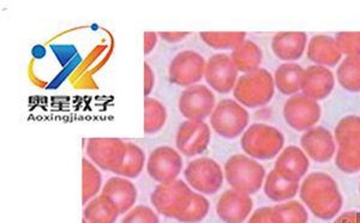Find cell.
<instances>
[{"instance_id": "cell-7", "label": "cell", "mask_w": 360, "mask_h": 223, "mask_svg": "<svg viewBox=\"0 0 360 223\" xmlns=\"http://www.w3.org/2000/svg\"><path fill=\"white\" fill-rule=\"evenodd\" d=\"M184 180L201 195H217L225 181V172L214 158L202 156L188 163L184 170Z\"/></svg>"}, {"instance_id": "cell-14", "label": "cell", "mask_w": 360, "mask_h": 223, "mask_svg": "<svg viewBox=\"0 0 360 223\" xmlns=\"http://www.w3.org/2000/svg\"><path fill=\"white\" fill-rule=\"evenodd\" d=\"M283 118L292 129L307 131L319 122L322 110L319 101L305 95H293L283 106Z\"/></svg>"}, {"instance_id": "cell-22", "label": "cell", "mask_w": 360, "mask_h": 223, "mask_svg": "<svg viewBox=\"0 0 360 223\" xmlns=\"http://www.w3.org/2000/svg\"><path fill=\"white\" fill-rule=\"evenodd\" d=\"M231 59L236 69L244 73L254 72L261 69L263 61V52L261 47L254 41L245 40L243 44L232 49Z\"/></svg>"}, {"instance_id": "cell-19", "label": "cell", "mask_w": 360, "mask_h": 223, "mask_svg": "<svg viewBox=\"0 0 360 223\" xmlns=\"http://www.w3.org/2000/svg\"><path fill=\"white\" fill-rule=\"evenodd\" d=\"M101 193L106 195L118 208L120 215H125L127 211L136 207L139 198V190L130 179L123 177H112L103 184Z\"/></svg>"}, {"instance_id": "cell-24", "label": "cell", "mask_w": 360, "mask_h": 223, "mask_svg": "<svg viewBox=\"0 0 360 223\" xmlns=\"http://www.w3.org/2000/svg\"><path fill=\"white\" fill-rule=\"evenodd\" d=\"M304 71L302 66L295 63H283L275 70V88L283 95H295L302 89Z\"/></svg>"}, {"instance_id": "cell-1", "label": "cell", "mask_w": 360, "mask_h": 223, "mask_svg": "<svg viewBox=\"0 0 360 223\" xmlns=\"http://www.w3.org/2000/svg\"><path fill=\"white\" fill-rule=\"evenodd\" d=\"M299 196L317 219H332L339 215L344 205V198L335 180L322 172H315L304 179Z\"/></svg>"}, {"instance_id": "cell-40", "label": "cell", "mask_w": 360, "mask_h": 223, "mask_svg": "<svg viewBox=\"0 0 360 223\" xmlns=\"http://www.w3.org/2000/svg\"><path fill=\"white\" fill-rule=\"evenodd\" d=\"M333 223H360V211H346Z\"/></svg>"}, {"instance_id": "cell-21", "label": "cell", "mask_w": 360, "mask_h": 223, "mask_svg": "<svg viewBox=\"0 0 360 223\" xmlns=\"http://www.w3.org/2000/svg\"><path fill=\"white\" fill-rule=\"evenodd\" d=\"M307 57L316 65L332 68L339 64L342 58L335 39L327 35H316L307 45Z\"/></svg>"}, {"instance_id": "cell-6", "label": "cell", "mask_w": 360, "mask_h": 223, "mask_svg": "<svg viewBox=\"0 0 360 223\" xmlns=\"http://www.w3.org/2000/svg\"><path fill=\"white\" fill-rule=\"evenodd\" d=\"M249 122V112L233 98H224L217 102L209 118L214 132L225 139H234L244 134Z\"/></svg>"}, {"instance_id": "cell-37", "label": "cell", "mask_w": 360, "mask_h": 223, "mask_svg": "<svg viewBox=\"0 0 360 223\" xmlns=\"http://www.w3.org/2000/svg\"><path fill=\"white\" fill-rule=\"evenodd\" d=\"M270 215H271V208H259L257 210H255L254 214H251L248 223H273Z\"/></svg>"}, {"instance_id": "cell-25", "label": "cell", "mask_w": 360, "mask_h": 223, "mask_svg": "<svg viewBox=\"0 0 360 223\" xmlns=\"http://www.w3.org/2000/svg\"><path fill=\"white\" fill-rule=\"evenodd\" d=\"M299 189H300L299 183L287 181L285 179L281 178L274 170L270 171L269 174H266V181L263 185L264 195L270 200L278 202V203L292 200L298 193Z\"/></svg>"}, {"instance_id": "cell-41", "label": "cell", "mask_w": 360, "mask_h": 223, "mask_svg": "<svg viewBox=\"0 0 360 223\" xmlns=\"http://www.w3.org/2000/svg\"><path fill=\"white\" fill-rule=\"evenodd\" d=\"M82 223H88V222H86V219H83V222Z\"/></svg>"}, {"instance_id": "cell-17", "label": "cell", "mask_w": 360, "mask_h": 223, "mask_svg": "<svg viewBox=\"0 0 360 223\" xmlns=\"http://www.w3.org/2000/svg\"><path fill=\"white\" fill-rule=\"evenodd\" d=\"M310 167L307 154L299 146H287L276 158L274 171L281 178L292 183H299Z\"/></svg>"}, {"instance_id": "cell-11", "label": "cell", "mask_w": 360, "mask_h": 223, "mask_svg": "<svg viewBox=\"0 0 360 223\" xmlns=\"http://www.w3.org/2000/svg\"><path fill=\"white\" fill-rule=\"evenodd\" d=\"M183 158L179 151L168 146H160L147 160V173L156 183L164 184L179 179L183 171Z\"/></svg>"}, {"instance_id": "cell-34", "label": "cell", "mask_w": 360, "mask_h": 223, "mask_svg": "<svg viewBox=\"0 0 360 223\" xmlns=\"http://www.w3.org/2000/svg\"><path fill=\"white\" fill-rule=\"evenodd\" d=\"M120 223H160V217L155 209L139 204L127 211Z\"/></svg>"}, {"instance_id": "cell-35", "label": "cell", "mask_w": 360, "mask_h": 223, "mask_svg": "<svg viewBox=\"0 0 360 223\" xmlns=\"http://www.w3.org/2000/svg\"><path fill=\"white\" fill-rule=\"evenodd\" d=\"M334 39L342 56L360 57V33H339Z\"/></svg>"}, {"instance_id": "cell-23", "label": "cell", "mask_w": 360, "mask_h": 223, "mask_svg": "<svg viewBox=\"0 0 360 223\" xmlns=\"http://www.w3.org/2000/svg\"><path fill=\"white\" fill-rule=\"evenodd\" d=\"M119 216L118 208L103 193L89 200L83 211V219L88 223H115Z\"/></svg>"}, {"instance_id": "cell-28", "label": "cell", "mask_w": 360, "mask_h": 223, "mask_svg": "<svg viewBox=\"0 0 360 223\" xmlns=\"http://www.w3.org/2000/svg\"><path fill=\"white\" fill-rule=\"evenodd\" d=\"M103 175L100 168L95 166L89 158L82 160V202L86 205L89 200L100 195L103 191Z\"/></svg>"}, {"instance_id": "cell-5", "label": "cell", "mask_w": 360, "mask_h": 223, "mask_svg": "<svg viewBox=\"0 0 360 223\" xmlns=\"http://www.w3.org/2000/svg\"><path fill=\"white\" fill-rule=\"evenodd\" d=\"M240 146L250 158L271 160L283 151L285 137L274 126L257 122L246 129L240 139Z\"/></svg>"}, {"instance_id": "cell-10", "label": "cell", "mask_w": 360, "mask_h": 223, "mask_svg": "<svg viewBox=\"0 0 360 223\" xmlns=\"http://www.w3.org/2000/svg\"><path fill=\"white\" fill-rule=\"evenodd\" d=\"M217 96L213 90L205 84L185 88L180 94L178 108L186 120H201L210 118L215 107Z\"/></svg>"}, {"instance_id": "cell-15", "label": "cell", "mask_w": 360, "mask_h": 223, "mask_svg": "<svg viewBox=\"0 0 360 223\" xmlns=\"http://www.w3.org/2000/svg\"><path fill=\"white\" fill-rule=\"evenodd\" d=\"M300 146L307 158L315 163H328L336 153L335 138L330 131L322 126L305 131L300 138Z\"/></svg>"}, {"instance_id": "cell-27", "label": "cell", "mask_w": 360, "mask_h": 223, "mask_svg": "<svg viewBox=\"0 0 360 223\" xmlns=\"http://www.w3.org/2000/svg\"><path fill=\"white\" fill-rule=\"evenodd\" d=\"M168 113L162 102L154 98H144V134H158L167 122Z\"/></svg>"}, {"instance_id": "cell-18", "label": "cell", "mask_w": 360, "mask_h": 223, "mask_svg": "<svg viewBox=\"0 0 360 223\" xmlns=\"http://www.w3.org/2000/svg\"><path fill=\"white\" fill-rule=\"evenodd\" d=\"M335 86V78L332 70L324 66H309L304 71L302 91L307 98L315 101L327 98Z\"/></svg>"}, {"instance_id": "cell-12", "label": "cell", "mask_w": 360, "mask_h": 223, "mask_svg": "<svg viewBox=\"0 0 360 223\" xmlns=\"http://www.w3.org/2000/svg\"><path fill=\"white\" fill-rule=\"evenodd\" d=\"M212 139L210 126L201 120H185L176 134V151L180 154L195 158L208 149Z\"/></svg>"}, {"instance_id": "cell-38", "label": "cell", "mask_w": 360, "mask_h": 223, "mask_svg": "<svg viewBox=\"0 0 360 223\" xmlns=\"http://www.w3.org/2000/svg\"><path fill=\"white\" fill-rule=\"evenodd\" d=\"M159 41V34L154 32H146L144 33V54L149 56L154 51Z\"/></svg>"}, {"instance_id": "cell-36", "label": "cell", "mask_w": 360, "mask_h": 223, "mask_svg": "<svg viewBox=\"0 0 360 223\" xmlns=\"http://www.w3.org/2000/svg\"><path fill=\"white\" fill-rule=\"evenodd\" d=\"M155 73L153 71L152 66L148 63H144V96L149 98L155 87Z\"/></svg>"}, {"instance_id": "cell-30", "label": "cell", "mask_w": 360, "mask_h": 223, "mask_svg": "<svg viewBox=\"0 0 360 223\" xmlns=\"http://www.w3.org/2000/svg\"><path fill=\"white\" fill-rule=\"evenodd\" d=\"M336 77L340 86L351 93L360 91V57H346L341 61Z\"/></svg>"}, {"instance_id": "cell-39", "label": "cell", "mask_w": 360, "mask_h": 223, "mask_svg": "<svg viewBox=\"0 0 360 223\" xmlns=\"http://www.w3.org/2000/svg\"><path fill=\"white\" fill-rule=\"evenodd\" d=\"M190 33H183V32H166V33H159V37H161L165 42L167 44H178L184 41Z\"/></svg>"}, {"instance_id": "cell-31", "label": "cell", "mask_w": 360, "mask_h": 223, "mask_svg": "<svg viewBox=\"0 0 360 223\" xmlns=\"http://www.w3.org/2000/svg\"><path fill=\"white\" fill-rule=\"evenodd\" d=\"M335 163L340 171L347 174L360 172V142L340 144L336 151Z\"/></svg>"}, {"instance_id": "cell-16", "label": "cell", "mask_w": 360, "mask_h": 223, "mask_svg": "<svg viewBox=\"0 0 360 223\" xmlns=\"http://www.w3.org/2000/svg\"><path fill=\"white\" fill-rule=\"evenodd\" d=\"M254 200L251 196L236 190H227L217 200V214L225 223H244L251 216Z\"/></svg>"}, {"instance_id": "cell-13", "label": "cell", "mask_w": 360, "mask_h": 223, "mask_svg": "<svg viewBox=\"0 0 360 223\" xmlns=\"http://www.w3.org/2000/svg\"><path fill=\"white\" fill-rule=\"evenodd\" d=\"M239 78V71L236 69L231 54L217 53L207 60L205 81L210 89L219 94L233 91Z\"/></svg>"}, {"instance_id": "cell-2", "label": "cell", "mask_w": 360, "mask_h": 223, "mask_svg": "<svg viewBox=\"0 0 360 223\" xmlns=\"http://www.w3.org/2000/svg\"><path fill=\"white\" fill-rule=\"evenodd\" d=\"M224 172L231 189L245 195L257 193L266 181L264 167L248 155H232L226 161Z\"/></svg>"}, {"instance_id": "cell-3", "label": "cell", "mask_w": 360, "mask_h": 223, "mask_svg": "<svg viewBox=\"0 0 360 223\" xmlns=\"http://www.w3.org/2000/svg\"><path fill=\"white\" fill-rule=\"evenodd\" d=\"M196 191L181 179L159 184L150 196V203L159 215L179 221L193 203Z\"/></svg>"}, {"instance_id": "cell-29", "label": "cell", "mask_w": 360, "mask_h": 223, "mask_svg": "<svg viewBox=\"0 0 360 223\" xmlns=\"http://www.w3.org/2000/svg\"><path fill=\"white\" fill-rule=\"evenodd\" d=\"M273 223H307V208L298 200H287L271 208Z\"/></svg>"}, {"instance_id": "cell-4", "label": "cell", "mask_w": 360, "mask_h": 223, "mask_svg": "<svg viewBox=\"0 0 360 223\" xmlns=\"http://www.w3.org/2000/svg\"><path fill=\"white\" fill-rule=\"evenodd\" d=\"M273 75L266 69H258L254 72L244 73L238 78L233 90L236 101L245 108H258L268 105L275 94Z\"/></svg>"}, {"instance_id": "cell-9", "label": "cell", "mask_w": 360, "mask_h": 223, "mask_svg": "<svg viewBox=\"0 0 360 223\" xmlns=\"http://www.w3.org/2000/svg\"><path fill=\"white\" fill-rule=\"evenodd\" d=\"M127 153V141L120 138H89L86 154L95 166L103 171L115 173L123 163Z\"/></svg>"}, {"instance_id": "cell-32", "label": "cell", "mask_w": 360, "mask_h": 223, "mask_svg": "<svg viewBox=\"0 0 360 223\" xmlns=\"http://www.w3.org/2000/svg\"><path fill=\"white\" fill-rule=\"evenodd\" d=\"M205 45L214 49H234L246 40L245 33H205L200 34Z\"/></svg>"}, {"instance_id": "cell-8", "label": "cell", "mask_w": 360, "mask_h": 223, "mask_svg": "<svg viewBox=\"0 0 360 223\" xmlns=\"http://www.w3.org/2000/svg\"><path fill=\"white\" fill-rule=\"evenodd\" d=\"M207 60L201 53L186 49L174 56L168 66V79L174 86L188 88L205 78Z\"/></svg>"}, {"instance_id": "cell-26", "label": "cell", "mask_w": 360, "mask_h": 223, "mask_svg": "<svg viewBox=\"0 0 360 223\" xmlns=\"http://www.w3.org/2000/svg\"><path fill=\"white\" fill-rule=\"evenodd\" d=\"M147 165V156L143 149L135 143L127 142V153L123 158V163L115 172V175L123 178H139Z\"/></svg>"}, {"instance_id": "cell-42", "label": "cell", "mask_w": 360, "mask_h": 223, "mask_svg": "<svg viewBox=\"0 0 360 223\" xmlns=\"http://www.w3.org/2000/svg\"><path fill=\"white\" fill-rule=\"evenodd\" d=\"M359 193H360V184H359Z\"/></svg>"}, {"instance_id": "cell-33", "label": "cell", "mask_w": 360, "mask_h": 223, "mask_svg": "<svg viewBox=\"0 0 360 223\" xmlns=\"http://www.w3.org/2000/svg\"><path fill=\"white\" fill-rule=\"evenodd\" d=\"M335 142L338 144L360 142V117L348 115L341 119L335 127Z\"/></svg>"}, {"instance_id": "cell-20", "label": "cell", "mask_w": 360, "mask_h": 223, "mask_svg": "<svg viewBox=\"0 0 360 223\" xmlns=\"http://www.w3.org/2000/svg\"><path fill=\"white\" fill-rule=\"evenodd\" d=\"M307 44L305 33H278L271 40V51L280 60L295 63L303 57Z\"/></svg>"}]
</instances>
